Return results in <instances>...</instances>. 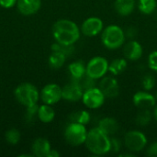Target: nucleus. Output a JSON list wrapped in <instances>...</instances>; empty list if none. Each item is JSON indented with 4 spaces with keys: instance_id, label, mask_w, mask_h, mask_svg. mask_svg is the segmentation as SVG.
Listing matches in <instances>:
<instances>
[{
    "instance_id": "obj_1",
    "label": "nucleus",
    "mask_w": 157,
    "mask_h": 157,
    "mask_svg": "<svg viewBox=\"0 0 157 157\" xmlns=\"http://www.w3.org/2000/svg\"><path fill=\"white\" fill-rule=\"evenodd\" d=\"M80 32L76 23L69 19H59L52 26L54 40L63 45H74L79 40Z\"/></svg>"
},
{
    "instance_id": "obj_2",
    "label": "nucleus",
    "mask_w": 157,
    "mask_h": 157,
    "mask_svg": "<svg viewBox=\"0 0 157 157\" xmlns=\"http://www.w3.org/2000/svg\"><path fill=\"white\" fill-rule=\"evenodd\" d=\"M110 137L103 132L98 127L87 132L85 142L86 149L95 155H104L109 153Z\"/></svg>"
},
{
    "instance_id": "obj_3",
    "label": "nucleus",
    "mask_w": 157,
    "mask_h": 157,
    "mask_svg": "<svg viewBox=\"0 0 157 157\" xmlns=\"http://www.w3.org/2000/svg\"><path fill=\"white\" fill-rule=\"evenodd\" d=\"M124 30L117 25H109L101 32L102 44L109 50L121 48L125 41Z\"/></svg>"
},
{
    "instance_id": "obj_4",
    "label": "nucleus",
    "mask_w": 157,
    "mask_h": 157,
    "mask_svg": "<svg viewBox=\"0 0 157 157\" xmlns=\"http://www.w3.org/2000/svg\"><path fill=\"white\" fill-rule=\"evenodd\" d=\"M16 99L26 107L37 104L40 98V93L35 86L29 83H23L17 86L14 91Z\"/></svg>"
},
{
    "instance_id": "obj_5",
    "label": "nucleus",
    "mask_w": 157,
    "mask_h": 157,
    "mask_svg": "<svg viewBox=\"0 0 157 157\" xmlns=\"http://www.w3.org/2000/svg\"><path fill=\"white\" fill-rule=\"evenodd\" d=\"M86 135L87 131L86 125L76 122H70L64 131V138L66 142L73 146H80L85 144Z\"/></svg>"
},
{
    "instance_id": "obj_6",
    "label": "nucleus",
    "mask_w": 157,
    "mask_h": 157,
    "mask_svg": "<svg viewBox=\"0 0 157 157\" xmlns=\"http://www.w3.org/2000/svg\"><path fill=\"white\" fill-rule=\"evenodd\" d=\"M109 62L102 56L93 57L86 64V75L92 79H101L109 72Z\"/></svg>"
},
{
    "instance_id": "obj_7",
    "label": "nucleus",
    "mask_w": 157,
    "mask_h": 157,
    "mask_svg": "<svg viewBox=\"0 0 157 157\" xmlns=\"http://www.w3.org/2000/svg\"><path fill=\"white\" fill-rule=\"evenodd\" d=\"M145 134L140 131H130L124 136V145L132 153H139L147 145Z\"/></svg>"
},
{
    "instance_id": "obj_8",
    "label": "nucleus",
    "mask_w": 157,
    "mask_h": 157,
    "mask_svg": "<svg viewBox=\"0 0 157 157\" xmlns=\"http://www.w3.org/2000/svg\"><path fill=\"white\" fill-rule=\"evenodd\" d=\"M83 104L90 109H97L103 106L106 97L99 87H91L84 91L82 97Z\"/></svg>"
},
{
    "instance_id": "obj_9",
    "label": "nucleus",
    "mask_w": 157,
    "mask_h": 157,
    "mask_svg": "<svg viewBox=\"0 0 157 157\" xmlns=\"http://www.w3.org/2000/svg\"><path fill=\"white\" fill-rule=\"evenodd\" d=\"M40 97L44 104L54 105L62 98V87L56 84H48L40 91Z\"/></svg>"
},
{
    "instance_id": "obj_10",
    "label": "nucleus",
    "mask_w": 157,
    "mask_h": 157,
    "mask_svg": "<svg viewBox=\"0 0 157 157\" xmlns=\"http://www.w3.org/2000/svg\"><path fill=\"white\" fill-rule=\"evenodd\" d=\"M103 29V21L98 17H90L82 23L80 30L86 37H95L100 34Z\"/></svg>"
},
{
    "instance_id": "obj_11",
    "label": "nucleus",
    "mask_w": 157,
    "mask_h": 157,
    "mask_svg": "<svg viewBox=\"0 0 157 157\" xmlns=\"http://www.w3.org/2000/svg\"><path fill=\"white\" fill-rule=\"evenodd\" d=\"M98 87L108 98H115L120 94L119 83L113 76H103L99 82Z\"/></svg>"
},
{
    "instance_id": "obj_12",
    "label": "nucleus",
    "mask_w": 157,
    "mask_h": 157,
    "mask_svg": "<svg viewBox=\"0 0 157 157\" xmlns=\"http://www.w3.org/2000/svg\"><path fill=\"white\" fill-rule=\"evenodd\" d=\"M132 102L140 109H151L156 105L155 97L148 91H138L132 97Z\"/></svg>"
},
{
    "instance_id": "obj_13",
    "label": "nucleus",
    "mask_w": 157,
    "mask_h": 157,
    "mask_svg": "<svg viewBox=\"0 0 157 157\" xmlns=\"http://www.w3.org/2000/svg\"><path fill=\"white\" fill-rule=\"evenodd\" d=\"M84 94V89L81 87V86L72 81L71 83L67 84L62 88V95L63 99L69 101V102H76L82 99Z\"/></svg>"
},
{
    "instance_id": "obj_14",
    "label": "nucleus",
    "mask_w": 157,
    "mask_h": 157,
    "mask_svg": "<svg viewBox=\"0 0 157 157\" xmlns=\"http://www.w3.org/2000/svg\"><path fill=\"white\" fill-rule=\"evenodd\" d=\"M144 53L143 46L135 40H130L123 47L124 57L129 61L139 60Z\"/></svg>"
},
{
    "instance_id": "obj_15",
    "label": "nucleus",
    "mask_w": 157,
    "mask_h": 157,
    "mask_svg": "<svg viewBox=\"0 0 157 157\" xmlns=\"http://www.w3.org/2000/svg\"><path fill=\"white\" fill-rule=\"evenodd\" d=\"M41 6V0H17V10L25 16H29L37 13Z\"/></svg>"
},
{
    "instance_id": "obj_16",
    "label": "nucleus",
    "mask_w": 157,
    "mask_h": 157,
    "mask_svg": "<svg viewBox=\"0 0 157 157\" xmlns=\"http://www.w3.org/2000/svg\"><path fill=\"white\" fill-rule=\"evenodd\" d=\"M51 149L50 142L45 138H38L31 146L32 155L38 157H47Z\"/></svg>"
},
{
    "instance_id": "obj_17",
    "label": "nucleus",
    "mask_w": 157,
    "mask_h": 157,
    "mask_svg": "<svg viewBox=\"0 0 157 157\" xmlns=\"http://www.w3.org/2000/svg\"><path fill=\"white\" fill-rule=\"evenodd\" d=\"M103 132H105L109 137L115 135L119 131V123L118 121L111 117H106L99 121L98 126Z\"/></svg>"
},
{
    "instance_id": "obj_18",
    "label": "nucleus",
    "mask_w": 157,
    "mask_h": 157,
    "mask_svg": "<svg viewBox=\"0 0 157 157\" xmlns=\"http://www.w3.org/2000/svg\"><path fill=\"white\" fill-rule=\"evenodd\" d=\"M136 6L135 0H115L114 8L116 12L122 17L131 15Z\"/></svg>"
},
{
    "instance_id": "obj_19",
    "label": "nucleus",
    "mask_w": 157,
    "mask_h": 157,
    "mask_svg": "<svg viewBox=\"0 0 157 157\" xmlns=\"http://www.w3.org/2000/svg\"><path fill=\"white\" fill-rule=\"evenodd\" d=\"M68 71L73 81H77L86 75V65L83 61H75L68 65Z\"/></svg>"
},
{
    "instance_id": "obj_20",
    "label": "nucleus",
    "mask_w": 157,
    "mask_h": 157,
    "mask_svg": "<svg viewBox=\"0 0 157 157\" xmlns=\"http://www.w3.org/2000/svg\"><path fill=\"white\" fill-rule=\"evenodd\" d=\"M38 118L43 123H50L53 121L55 117V111L51 107V105L43 104L38 109Z\"/></svg>"
},
{
    "instance_id": "obj_21",
    "label": "nucleus",
    "mask_w": 157,
    "mask_h": 157,
    "mask_svg": "<svg viewBox=\"0 0 157 157\" xmlns=\"http://www.w3.org/2000/svg\"><path fill=\"white\" fill-rule=\"evenodd\" d=\"M128 66L126 58H117L111 61L109 64V72H110L113 75H119L122 74Z\"/></svg>"
},
{
    "instance_id": "obj_22",
    "label": "nucleus",
    "mask_w": 157,
    "mask_h": 157,
    "mask_svg": "<svg viewBox=\"0 0 157 157\" xmlns=\"http://www.w3.org/2000/svg\"><path fill=\"white\" fill-rule=\"evenodd\" d=\"M66 58H67L66 55L63 54V52H52V54L49 56V60H48L49 65L52 69H59L64 64Z\"/></svg>"
},
{
    "instance_id": "obj_23",
    "label": "nucleus",
    "mask_w": 157,
    "mask_h": 157,
    "mask_svg": "<svg viewBox=\"0 0 157 157\" xmlns=\"http://www.w3.org/2000/svg\"><path fill=\"white\" fill-rule=\"evenodd\" d=\"M69 119L71 122H76V123L86 125L87 123H89L91 116L90 113L86 110H77L73 112L70 115Z\"/></svg>"
},
{
    "instance_id": "obj_24",
    "label": "nucleus",
    "mask_w": 157,
    "mask_h": 157,
    "mask_svg": "<svg viewBox=\"0 0 157 157\" xmlns=\"http://www.w3.org/2000/svg\"><path fill=\"white\" fill-rule=\"evenodd\" d=\"M157 7L156 0H138V8L144 15L153 14Z\"/></svg>"
},
{
    "instance_id": "obj_25",
    "label": "nucleus",
    "mask_w": 157,
    "mask_h": 157,
    "mask_svg": "<svg viewBox=\"0 0 157 157\" xmlns=\"http://www.w3.org/2000/svg\"><path fill=\"white\" fill-rule=\"evenodd\" d=\"M152 112L150 109H141L136 115L135 121L139 126H147L152 121Z\"/></svg>"
},
{
    "instance_id": "obj_26",
    "label": "nucleus",
    "mask_w": 157,
    "mask_h": 157,
    "mask_svg": "<svg viewBox=\"0 0 157 157\" xmlns=\"http://www.w3.org/2000/svg\"><path fill=\"white\" fill-rule=\"evenodd\" d=\"M52 52H60L66 55V57L70 56L75 52L74 45H63L58 42H55L52 45Z\"/></svg>"
},
{
    "instance_id": "obj_27",
    "label": "nucleus",
    "mask_w": 157,
    "mask_h": 157,
    "mask_svg": "<svg viewBox=\"0 0 157 157\" xmlns=\"http://www.w3.org/2000/svg\"><path fill=\"white\" fill-rule=\"evenodd\" d=\"M21 138L20 132L17 129H10L6 133V140L11 145H16L19 143Z\"/></svg>"
},
{
    "instance_id": "obj_28",
    "label": "nucleus",
    "mask_w": 157,
    "mask_h": 157,
    "mask_svg": "<svg viewBox=\"0 0 157 157\" xmlns=\"http://www.w3.org/2000/svg\"><path fill=\"white\" fill-rule=\"evenodd\" d=\"M155 86V77L153 75H145L142 79V86L144 90L150 91Z\"/></svg>"
},
{
    "instance_id": "obj_29",
    "label": "nucleus",
    "mask_w": 157,
    "mask_h": 157,
    "mask_svg": "<svg viewBox=\"0 0 157 157\" xmlns=\"http://www.w3.org/2000/svg\"><path fill=\"white\" fill-rule=\"evenodd\" d=\"M109 153L111 154H118L121 149V142L117 139V138H114V137H110L109 139Z\"/></svg>"
},
{
    "instance_id": "obj_30",
    "label": "nucleus",
    "mask_w": 157,
    "mask_h": 157,
    "mask_svg": "<svg viewBox=\"0 0 157 157\" xmlns=\"http://www.w3.org/2000/svg\"><path fill=\"white\" fill-rule=\"evenodd\" d=\"M148 66L152 71L157 73V51H154L149 54Z\"/></svg>"
},
{
    "instance_id": "obj_31",
    "label": "nucleus",
    "mask_w": 157,
    "mask_h": 157,
    "mask_svg": "<svg viewBox=\"0 0 157 157\" xmlns=\"http://www.w3.org/2000/svg\"><path fill=\"white\" fill-rule=\"evenodd\" d=\"M38 105L35 104L30 107H27V120H32L36 115H38Z\"/></svg>"
},
{
    "instance_id": "obj_32",
    "label": "nucleus",
    "mask_w": 157,
    "mask_h": 157,
    "mask_svg": "<svg viewBox=\"0 0 157 157\" xmlns=\"http://www.w3.org/2000/svg\"><path fill=\"white\" fill-rule=\"evenodd\" d=\"M146 155L148 156L157 157V141L153 142L146 149Z\"/></svg>"
},
{
    "instance_id": "obj_33",
    "label": "nucleus",
    "mask_w": 157,
    "mask_h": 157,
    "mask_svg": "<svg viewBox=\"0 0 157 157\" xmlns=\"http://www.w3.org/2000/svg\"><path fill=\"white\" fill-rule=\"evenodd\" d=\"M125 32V37L128 38L129 40H134V38L136 37L137 35V29L134 28V27H130L127 29Z\"/></svg>"
},
{
    "instance_id": "obj_34",
    "label": "nucleus",
    "mask_w": 157,
    "mask_h": 157,
    "mask_svg": "<svg viewBox=\"0 0 157 157\" xmlns=\"http://www.w3.org/2000/svg\"><path fill=\"white\" fill-rule=\"evenodd\" d=\"M17 0H0V6L4 8H11L17 5Z\"/></svg>"
},
{
    "instance_id": "obj_35",
    "label": "nucleus",
    "mask_w": 157,
    "mask_h": 157,
    "mask_svg": "<svg viewBox=\"0 0 157 157\" xmlns=\"http://www.w3.org/2000/svg\"><path fill=\"white\" fill-rule=\"evenodd\" d=\"M60 156V153L57 152L56 150H53V149H51V151L49 152L47 157H59Z\"/></svg>"
},
{
    "instance_id": "obj_36",
    "label": "nucleus",
    "mask_w": 157,
    "mask_h": 157,
    "mask_svg": "<svg viewBox=\"0 0 157 157\" xmlns=\"http://www.w3.org/2000/svg\"><path fill=\"white\" fill-rule=\"evenodd\" d=\"M153 116H154L155 120L156 121V122H157V106H156V105L155 106V109H154V112H153Z\"/></svg>"
},
{
    "instance_id": "obj_37",
    "label": "nucleus",
    "mask_w": 157,
    "mask_h": 157,
    "mask_svg": "<svg viewBox=\"0 0 157 157\" xmlns=\"http://www.w3.org/2000/svg\"><path fill=\"white\" fill-rule=\"evenodd\" d=\"M120 156H134V153L133 154H121L120 155Z\"/></svg>"
},
{
    "instance_id": "obj_38",
    "label": "nucleus",
    "mask_w": 157,
    "mask_h": 157,
    "mask_svg": "<svg viewBox=\"0 0 157 157\" xmlns=\"http://www.w3.org/2000/svg\"><path fill=\"white\" fill-rule=\"evenodd\" d=\"M155 98H156V100H157V93H156V95H155Z\"/></svg>"
}]
</instances>
